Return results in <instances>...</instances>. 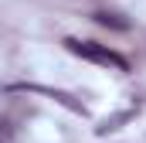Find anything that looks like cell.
Listing matches in <instances>:
<instances>
[{"label":"cell","mask_w":146,"mask_h":143,"mask_svg":"<svg viewBox=\"0 0 146 143\" xmlns=\"http://www.w3.org/2000/svg\"><path fill=\"white\" fill-rule=\"evenodd\" d=\"M65 48L85 58V61H95V65H106V68H115V72H129V58L119 55L115 48L109 44H99V41H78V37H65Z\"/></svg>","instance_id":"cell-1"},{"label":"cell","mask_w":146,"mask_h":143,"mask_svg":"<svg viewBox=\"0 0 146 143\" xmlns=\"http://www.w3.org/2000/svg\"><path fill=\"white\" fill-rule=\"evenodd\" d=\"M14 92H41V96H48V99H54V102H61V106L68 109V112H75V116H88V109L82 106L75 96H68V92H61V89H48V85H27V82H17V85H10Z\"/></svg>","instance_id":"cell-2"},{"label":"cell","mask_w":146,"mask_h":143,"mask_svg":"<svg viewBox=\"0 0 146 143\" xmlns=\"http://www.w3.org/2000/svg\"><path fill=\"white\" fill-rule=\"evenodd\" d=\"M92 21L102 24V27H112V31H129V21H126V14H119V10H95Z\"/></svg>","instance_id":"cell-3"},{"label":"cell","mask_w":146,"mask_h":143,"mask_svg":"<svg viewBox=\"0 0 146 143\" xmlns=\"http://www.w3.org/2000/svg\"><path fill=\"white\" fill-rule=\"evenodd\" d=\"M126 119H133V109H126V112H119V116H112V119H106L102 126H99V133H112V130H119Z\"/></svg>","instance_id":"cell-4"}]
</instances>
